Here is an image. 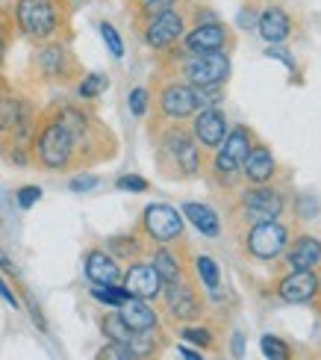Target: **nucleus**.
<instances>
[{"instance_id": "37998d69", "label": "nucleus", "mask_w": 321, "mask_h": 360, "mask_svg": "<svg viewBox=\"0 0 321 360\" xmlns=\"http://www.w3.org/2000/svg\"><path fill=\"white\" fill-rule=\"evenodd\" d=\"M6 33H4V30H0V65H4V59H6Z\"/></svg>"}, {"instance_id": "412c9836", "label": "nucleus", "mask_w": 321, "mask_h": 360, "mask_svg": "<svg viewBox=\"0 0 321 360\" xmlns=\"http://www.w3.org/2000/svg\"><path fill=\"white\" fill-rule=\"evenodd\" d=\"M286 260H289V266H292V269H313L321 260V243L315 236H301L298 243L289 248Z\"/></svg>"}, {"instance_id": "72a5a7b5", "label": "nucleus", "mask_w": 321, "mask_h": 360, "mask_svg": "<svg viewBox=\"0 0 321 360\" xmlns=\"http://www.w3.org/2000/svg\"><path fill=\"white\" fill-rule=\"evenodd\" d=\"M98 184H100L98 174H77V177H71V189L74 192H89V189H95Z\"/></svg>"}, {"instance_id": "a19ab883", "label": "nucleus", "mask_w": 321, "mask_h": 360, "mask_svg": "<svg viewBox=\"0 0 321 360\" xmlns=\"http://www.w3.org/2000/svg\"><path fill=\"white\" fill-rule=\"evenodd\" d=\"M0 269H4V272H9V275H18V269H15V266H12V260L6 257V254H4V251H0Z\"/></svg>"}, {"instance_id": "49530a36", "label": "nucleus", "mask_w": 321, "mask_h": 360, "mask_svg": "<svg viewBox=\"0 0 321 360\" xmlns=\"http://www.w3.org/2000/svg\"><path fill=\"white\" fill-rule=\"evenodd\" d=\"M136 4H139V6H142V4H148V0H136Z\"/></svg>"}, {"instance_id": "6ab92c4d", "label": "nucleus", "mask_w": 321, "mask_h": 360, "mask_svg": "<svg viewBox=\"0 0 321 360\" xmlns=\"http://www.w3.org/2000/svg\"><path fill=\"white\" fill-rule=\"evenodd\" d=\"M256 30L268 44H280L289 33H292V18H289L280 6H271V9H266L263 15H259Z\"/></svg>"}, {"instance_id": "20e7f679", "label": "nucleus", "mask_w": 321, "mask_h": 360, "mask_svg": "<svg viewBox=\"0 0 321 360\" xmlns=\"http://www.w3.org/2000/svg\"><path fill=\"white\" fill-rule=\"evenodd\" d=\"M183 36H186V18H183V12H177V9H165V12L150 15L145 21V33H142L150 51H168Z\"/></svg>"}, {"instance_id": "473e14b6", "label": "nucleus", "mask_w": 321, "mask_h": 360, "mask_svg": "<svg viewBox=\"0 0 321 360\" xmlns=\"http://www.w3.org/2000/svg\"><path fill=\"white\" fill-rule=\"evenodd\" d=\"M183 340H189V342H195V346H209L212 342V334L207 331V328H195V325H189V328H183Z\"/></svg>"}, {"instance_id": "58836bf2", "label": "nucleus", "mask_w": 321, "mask_h": 360, "mask_svg": "<svg viewBox=\"0 0 321 360\" xmlns=\"http://www.w3.org/2000/svg\"><path fill=\"white\" fill-rule=\"evenodd\" d=\"M30 313H33V319H36V325L41 328V331H44V328H48V325H44V316H41V310H39V304L36 302H30Z\"/></svg>"}, {"instance_id": "2f4dec72", "label": "nucleus", "mask_w": 321, "mask_h": 360, "mask_svg": "<svg viewBox=\"0 0 321 360\" xmlns=\"http://www.w3.org/2000/svg\"><path fill=\"white\" fill-rule=\"evenodd\" d=\"M115 186L124 189V192H148V180L139 177V174H121L115 180Z\"/></svg>"}, {"instance_id": "423d86ee", "label": "nucleus", "mask_w": 321, "mask_h": 360, "mask_svg": "<svg viewBox=\"0 0 321 360\" xmlns=\"http://www.w3.org/2000/svg\"><path fill=\"white\" fill-rule=\"evenodd\" d=\"M162 154L168 157L171 166H177L180 177H195L197 174V166H201V160H197V142H192L189 133H183V130L165 133Z\"/></svg>"}, {"instance_id": "4be33fe9", "label": "nucleus", "mask_w": 321, "mask_h": 360, "mask_svg": "<svg viewBox=\"0 0 321 360\" xmlns=\"http://www.w3.org/2000/svg\"><path fill=\"white\" fill-rule=\"evenodd\" d=\"M242 172L254 184H266V180L274 174V157L266 151V148H251L248 157L242 162Z\"/></svg>"}, {"instance_id": "b1692460", "label": "nucleus", "mask_w": 321, "mask_h": 360, "mask_svg": "<svg viewBox=\"0 0 321 360\" xmlns=\"http://www.w3.org/2000/svg\"><path fill=\"white\" fill-rule=\"evenodd\" d=\"M100 331L110 342H124L127 346V342L133 340V331L124 325V319H121L118 313H106V316L100 319Z\"/></svg>"}, {"instance_id": "dca6fc26", "label": "nucleus", "mask_w": 321, "mask_h": 360, "mask_svg": "<svg viewBox=\"0 0 321 360\" xmlns=\"http://www.w3.org/2000/svg\"><path fill=\"white\" fill-rule=\"evenodd\" d=\"M318 290V278L310 272V269H292V275H286L280 281V298L289 304H303L310 302Z\"/></svg>"}, {"instance_id": "f03ea898", "label": "nucleus", "mask_w": 321, "mask_h": 360, "mask_svg": "<svg viewBox=\"0 0 321 360\" xmlns=\"http://www.w3.org/2000/svg\"><path fill=\"white\" fill-rule=\"evenodd\" d=\"M74 139H71V133L63 127V122H51V124H44L41 133H39V139H36V157L44 169H65L71 157H74Z\"/></svg>"}, {"instance_id": "f257e3e1", "label": "nucleus", "mask_w": 321, "mask_h": 360, "mask_svg": "<svg viewBox=\"0 0 321 360\" xmlns=\"http://www.w3.org/2000/svg\"><path fill=\"white\" fill-rule=\"evenodd\" d=\"M15 24L24 36L48 41L63 27V6H59V0H18L15 4Z\"/></svg>"}, {"instance_id": "c03bdc74", "label": "nucleus", "mask_w": 321, "mask_h": 360, "mask_svg": "<svg viewBox=\"0 0 321 360\" xmlns=\"http://www.w3.org/2000/svg\"><path fill=\"white\" fill-rule=\"evenodd\" d=\"M180 354H183V360H204L197 352H192V349H180Z\"/></svg>"}, {"instance_id": "c85d7f7f", "label": "nucleus", "mask_w": 321, "mask_h": 360, "mask_svg": "<svg viewBox=\"0 0 321 360\" xmlns=\"http://www.w3.org/2000/svg\"><path fill=\"white\" fill-rule=\"evenodd\" d=\"M259 346H263V354H266L268 360H289V346H286L280 337L266 334L263 340H259Z\"/></svg>"}, {"instance_id": "f3484780", "label": "nucleus", "mask_w": 321, "mask_h": 360, "mask_svg": "<svg viewBox=\"0 0 321 360\" xmlns=\"http://www.w3.org/2000/svg\"><path fill=\"white\" fill-rule=\"evenodd\" d=\"M86 278L95 283V287H112V283L121 281V269L112 254L95 248L86 254Z\"/></svg>"}, {"instance_id": "a878e982", "label": "nucleus", "mask_w": 321, "mask_h": 360, "mask_svg": "<svg viewBox=\"0 0 321 360\" xmlns=\"http://www.w3.org/2000/svg\"><path fill=\"white\" fill-rule=\"evenodd\" d=\"M91 295L98 298V302H103V304H110V307H121L127 302V290L121 287V283H112V287H91Z\"/></svg>"}, {"instance_id": "0eeeda50", "label": "nucleus", "mask_w": 321, "mask_h": 360, "mask_svg": "<svg viewBox=\"0 0 321 360\" xmlns=\"http://www.w3.org/2000/svg\"><path fill=\"white\" fill-rule=\"evenodd\" d=\"M286 248V228L277 221H256L248 233V251L259 260H271Z\"/></svg>"}, {"instance_id": "9d476101", "label": "nucleus", "mask_w": 321, "mask_h": 360, "mask_svg": "<svg viewBox=\"0 0 321 360\" xmlns=\"http://www.w3.org/2000/svg\"><path fill=\"white\" fill-rule=\"evenodd\" d=\"M230 44V33L227 27L212 21V24H197L192 33L183 36V48L186 53H216V51H224Z\"/></svg>"}, {"instance_id": "7ed1b4c3", "label": "nucleus", "mask_w": 321, "mask_h": 360, "mask_svg": "<svg viewBox=\"0 0 321 360\" xmlns=\"http://www.w3.org/2000/svg\"><path fill=\"white\" fill-rule=\"evenodd\" d=\"M230 74V59L224 51L216 53H189V59L183 63V77L189 86L204 89V86H221Z\"/></svg>"}, {"instance_id": "1a4fd4ad", "label": "nucleus", "mask_w": 321, "mask_h": 360, "mask_svg": "<svg viewBox=\"0 0 321 360\" xmlns=\"http://www.w3.org/2000/svg\"><path fill=\"white\" fill-rule=\"evenodd\" d=\"M218 148L221 151L216 157V172L218 174H233V172L242 169L244 157H248V151H251V133L244 127H233Z\"/></svg>"}, {"instance_id": "2eb2a0df", "label": "nucleus", "mask_w": 321, "mask_h": 360, "mask_svg": "<svg viewBox=\"0 0 321 360\" xmlns=\"http://www.w3.org/2000/svg\"><path fill=\"white\" fill-rule=\"evenodd\" d=\"M244 213L254 221H274L283 213V198L274 189H251L244 195Z\"/></svg>"}, {"instance_id": "4468645a", "label": "nucleus", "mask_w": 321, "mask_h": 360, "mask_svg": "<svg viewBox=\"0 0 321 360\" xmlns=\"http://www.w3.org/2000/svg\"><path fill=\"white\" fill-rule=\"evenodd\" d=\"M36 71H41V77L56 80V77H68L71 71V53L65 44L59 41H44L36 51Z\"/></svg>"}, {"instance_id": "39448f33", "label": "nucleus", "mask_w": 321, "mask_h": 360, "mask_svg": "<svg viewBox=\"0 0 321 360\" xmlns=\"http://www.w3.org/2000/svg\"><path fill=\"white\" fill-rule=\"evenodd\" d=\"M142 224H145L148 236L154 239V243H159V245H171L174 239L183 236V216L171 204H150V207H145Z\"/></svg>"}, {"instance_id": "a18cd8bd", "label": "nucleus", "mask_w": 321, "mask_h": 360, "mask_svg": "<svg viewBox=\"0 0 321 360\" xmlns=\"http://www.w3.org/2000/svg\"><path fill=\"white\" fill-rule=\"evenodd\" d=\"M4 95H6V86H4V80H0V101H4Z\"/></svg>"}, {"instance_id": "393cba45", "label": "nucleus", "mask_w": 321, "mask_h": 360, "mask_svg": "<svg viewBox=\"0 0 321 360\" xmlns=\"http://www.w3.org/2000/svg\"><path fill=\"white\" fill-rule=\"evenodd\" d=\"M195 269H197V275H201V281H204V287H207V290H218L221 272H218L216 260H212V257H207V254H201V257L195 260Z\"/></svg>"}, {"instance_id": "bb28decb", "label": "nucleus", "mask_w": 321, "mask_h": 360, "mask_svg": "<svg viewBox=\"0 0 321 360\" xmlns=\"http://www.w3.org/2000/svg\"><path fill=\"white\" fill-rule=\"evenodd\" d=\"M106 86H110V80H106L103 74L91 71V74H86V77H83V83L77 86V92H80V98H86V101H89V98H98Z\"/></svg>"}, {"instance_id": "ea45409f", "label": "nucleus", "mask_w": 321, "mask_h": 360, "mask_svg": "<svg viewBox=\"0 0 321 360\" xmlns=\"http://www.w3.org/2000/svg\"><path fill=\"white\" fill-rule=\"evenodd\" d=\"M233 354H236V357H242V354H244V337H242L239 331L233 334Z\"/></svg>"}, {"instance_id": "c756f323", "label": "nucleus", "mask_w": 321, "mask_h": 360, "mask_svg": "<svg viewBox=\"0 0 321 360\" xmlns=\"http://www.w3.org/2000/svg\"><path fill=\"white\" fill-rule=\"evenodd\" d=\"M148 101H150V92L145 86H136L133 92H130V112L136 115V118H145V112H148Z\"/></svg>"}, {"instance_id": "4c0bfd02", "label": "nucleus", "mask_w": 321, "mask_h": 360, "mask_svg": "<svg viewBox=\"0 0 321 360\" xmlns=\"http://www.w3.org/2000/svg\"><path fill=\"white\" fill-rule=\"evenodd\" d=\"M0 298L9 304V307H18V298H15V292L9 290V283H6V278H0Z\"/></svg>"}, {"instance_id": "e433bc0d", "label": "nucleus", "mask_w": 321, "mask_h": 360, "mask_svg": "<svg viewBox=\"0 0 321 360\" xmlns=\"http://www.w3.org/2000/svg\"><path fill=\"white\" fill-rule=\"evenodd\" d=\"M266 56H274V59H280V63H286L289 65V71H295V59L292 56H289L283 48H268L266 51Z\"/></svg>"}, {"instance_id": "c9c22d12", "label": "nucleus", "mask_w": 321, "mask_h": 360, "mask_svg": "<svg viewBox=\"0 0 321 360\" xmlns=\"http://www.w3.org/2000/svg\"><path fill=\"white\" fill-rule=\"evenodd\" d=\"M110 245L121 254V257H124V254H136V251H139V245H136L133 239H110Z\"/></svg>"}, {"instance_id": "de8ad7c7", "label": "nucleus", "mask_w": 321, "mask_h": 360, "mask_svg": "<svg viewBox=\"0 0 321 360\" xmlns=\"http://www.w3.org/2000/svg\"><path fill=\"white\" fill-rule=\"evenodd\" d=\"M71 4H83V0H71Z\"/></svg>"}, {"instance_id": "6e6552de", "label": "nucleus", "mask_w": 321, "mask_h": 360, "mask_svg": "<svg viewBox=\"0 0 321 360\" xmlns=\"http://www.w3.org/2000/svg\"><path fill=\"white\" fill-rule=\"evenodd\" d=\"M159 110L165 118L171 122H180V118H189L197 110V95H195V86L189 83H168L162 92H159Z\"/></svg>"}, {"instance_id": "f8f14e48", "label": "nucleus", "mask_w": 321, "mask_h": 360, "mask_svg": "<svg viewBox=\"0 0 321 360\" xmlns=\"http://www.w3.org/2000/svg\"><path fill=\"white\" fill-rule=\"evenodd\" d=\"M165 302H168V310H171V316L180 319V322H189L195 316H201V302H197L195 290L189 287L186 281H165Z\"/></svg>"}, {"instance_id": "ddd939ff", "label": "nucleus", "mask_w": 321, "mask_h": 360, "mask_svg": "<svg viewBox=\"0 0 321 360\" xmlns=\"http://www.w3.org/2000/svg\"><path fill=\"white\" fill-rule=\"evenodd\" d=\"M192 127H195V139L204 148H218L227 136V115L218 107H201Z\"/></svg>"}, {"instance_id": "9b49d317", "label": "nucleus", "mask_w": 321, "mask_h": 360, "mask_svg": "<svg viewBox=\"0 0 321 360\" xmlns=\"http://www.w3.org/2000/svg\"><path fill=\"white\" fill-rule=\"evenodd\" d=\"M121 287L127 290V295L133 298H145V302H150V298H157L165 287V281L159 278V272L150 263H136L127 269L124 275V283Z\"/></svg>"}, {"instance_id": "a211bd4d", "label": "nucleus", "mask_w": 321, "mask_h": 360, "mask_svg": "<svg viewBox=\"0 0 321 360\" xmlns=\"http://www.w3.org/2000/svg\"><path fill=\"white\" fill-rule=\"evenodd\" d=\"M118 316L124 319V325L130 328V331H154L157 328V313L145 302V298H133L130 295L127 302L118 307Z\"/></svg>"}, {"instance_id": "cd10ccee", "label": "nucleus", "mask_w": 321, "mask_h": 360, "mask_svg": "<svg viewBox=\"0 0 321 360\" xmlns=\"http://www.w3.org/2000/svg\"><path fill=\"white\" fill-rule=\"evenodd\" d=\"M98 30H100V36H103V41H106V48H110V53H112L115 59L124 56V41H121L118 30H115L110 21H100V24H98Z\"/></svg>"}, {"instance_id": "5701e85b", "label": "nucleus", "mask_w": 321, "mask_h": 360, "mask_svg": "<svg viewBox=\"0 0 321 360\" xmlns=\"http://www.w3.org/2000/svg\"><path fill=\"white\" fill-rule=\"evenodd\" d=\"M150 260H154L150 266L157 269L162 281H177V278H180V263H177L174 251L168 248V245H159V248L154 251V257H150Z\"/></svg>"}, {"instance_id": "f704fd0d", "label": "nucleus", "mask_w": 321, "mask_h": 360, "mask_svg": "<svg viewBox=\"0 0 321 360\" xmlns=\"http://www.w3.org/2000/svg\"><path fill=\"white\" fill-rule=\"evenodd\" d=\"M39 198H41V189H39V186H24V189H18V207H21V210H30Z\"/></svg>"}, {"instance_id": "79ce46f5", "label": "nucleus", "mask_w": 321, "mask_h": 360, "mask_svg": "<svg viewBox=\"0 0 321 360\" xmlns=\"http://www.w3.org/2000/svg\"><path fill=\"white\" fill-rule=\"evenodd\" d=\"M239 27H244V30H251V27H256V21H254V15H251V12H242V15H239Z\"/></svg>"}, {"instance_id": "09e8293b", "label": "nucleus", "mask_w": 321, "mask_h": 360, "mask_svg": "<svg viewBox=\"0 0 321 360\" xmlns=\"http://www.w3.org/2000/svg\"><path fill=\"white\" fill-rule=\"evenodd\" d=\"M133 360H145V357H133Z\"/></svg>"}, {"instance_id": "7c9ffc66", "label": "nucleus", "mask_w": 321, "mask_h": 360, "mask_svg": "<svg viewBox=\"0 0 321 360\" xmlns=\"http://www.w3.org/2000/svg\"><path fill=\"white\" fill-rule=\"evenodd\" d=\"M136 354L124 346V342H106V346L98 352V360H133Z\"/></svg>"}, {"instance_id": "aec40b11", "label": "nucleus", "mask_w": 321, "mask_h": 360, "mask_svg": "<svg viewBox=\"0 0 321 360\" xmlns=\"http://www.w3.org/2000/svg\"><path fill=\"white\" fill-rule=\"evenodd\" d=\"M183 213H186V219H189L204 236H209V239L218 236L221 224H218V213H216L212 207L197 204V201H186V204H183Z\"/></svg>"}]
</instances>
